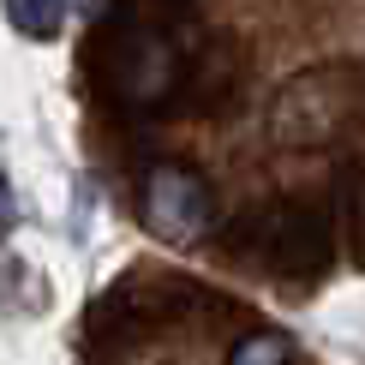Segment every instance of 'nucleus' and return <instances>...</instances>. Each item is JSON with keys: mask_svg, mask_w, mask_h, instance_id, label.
Returning <instances> with one entry per match:
<instances>
[{"mask_svg": "<svg viewBox=\"0 0 365 365\" xmlns=\"http://www.w3.org/2000/svg\"><path fill=\"white\" fill-rule=\"evenodd\" d=\"M347 120V78L336 66H317V72H299V78L282 84L276 108H269V126H276L282 144H329Z\"/></svg>", "mask_w": 365, "mask_h": 365, "instance_id": "1", "label": "nucleus"}, {"mask_svg": "<svg viewBox=\"0 0 365 365\" xmlns=\"http://www.w3.org/2000/svg\"><path fill=\"white\" fill-rule=\"evenodd\" d=\"M144 216L156 234H168V240H192V234H204L210 216H216V197H210V186L197 174L186 168H156L144 180Z\"/></svg>", "mask_w": 365, "mask_h": 365, "instance_id": "2", "label": "nucleus"}, {"mask_svg": "<svg viewBox=\"0 0 365 365\" xmlns=\"http://www.w3.org/2000/svg\"><path fill=\"white\" fill-rule=\"evenodd\" d=\"M252 257L269 276H317L329 246H324V234H317V222L306 210H276L269 222L252 227Z\"/></svg>", "mask_w": 365, "mask_h": 365, "instance_id": "3", "label": "nucleus"}, {"mask_svg": "<svg viewBox=\"0 0 365 365\" xmlns=\"http://www.w3.org/2000/svg\"><path fill=\"white\" fill-rule=\"evenodd\" d=\"M341 227H347V246H354V257L365 264V162L341 180Z\"/></svg>", "mask_w": 365, "mask_h": 365, "instance_id": "4", "label": "nucleus"}, {"mask_svg": "<svg viewBox=\"0 0 365 365\" xmlns=\"http://www.w3.org/2000/svg\"><path fill=\"white\" fill-rule=\"evenodd\" d=\"M60 6H66V0H6L12 24H19L24 36H54L60 30Z\"/></svg>", "mask_w": 365, "mask_h": 365, "instance_id": "5", "label": "nucleus"}, {"mask_svg": "<svg viewBox=\"0 0 365 365\" xmlns=\"http://www.w3.org/2000/svg\"><path fill=\"white\" fill-rule=\"evenodd\" d=\"M234 365H287V341L282 336H246L234 347Z\"/></svg>", "mask_w": 365, "mask_h": 365, "instance_id": "6", "label": "nucleus"}]
</instances>
